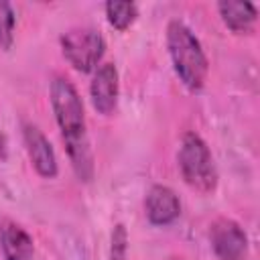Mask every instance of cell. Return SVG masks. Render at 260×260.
<instances>
[{
    "label": "cell",
    "mask_w": 260,
    "mask_h": 260,
    "mask_svg": "<svg viewBox=\"0 0 260 260\" xmlns=\"http://www.w3.org/2000/svg\"><path fill=\"white\" fill-rule=\"evenodd\" d=\"M69 158H71V167L75 171V175L81 181H89L93 177V158H91V150L87 144V136L81 138H73V140H65Z\"/></svg>",
    "instance_id": "cell-11"
},
{
    "label": "cell",
    "mask_w": 260,
    "mask_h": 260,
    "mask_svg": "<svg viewBox=\"0 0 260 260\" xmlns=\"http://www.w3.org/2000/svg\"><path fill=\"white\" fill-rule=\"evenodd\" d=\"M91 106L98 114L110 116L118 102V71L114 63H104L95 69L91 85H89Z\"/></svg>",
    "instance_id": "cell-6"
},
{
    "label": "cell",
    "mask_w": 260,
    "mask_h": 260,
    "mask_svg": "<svg viewBox=\"0 0 260 260\" xmlns=\"http://www.w3.org/2000/svg\"><path fill=\"white\" fill-rule=\"evenodd\" d=\"M209 240L213 252L221 260H242L248 250V238L240 223L228 217H219L209 228Z\"/></svg>",
    "instance_id": "cell-5"
},
{
    "label": "cell",
    "mask_w": 260,
    "mask_h": 260,
    "mask_svg": "<svg viewBox=\"0 0 260 260\" xmlns=\"http://www.w3.org/2000/svg\"><path fill=\"white\" fill-rule=\"evenodd\" d=\"M24 146L35 171L45 179H53L57 175V158L51 142L35 124H24Z\"/></svg>",
    "instance_id": "cell-8"
},
{
    "label": "cell",
    "mask_w": 260,
    "mask_h": 260,
    "mask_svg": "<svg viewBox=\"0 0 260 260\" xmlns=\"http://www.w3.org/2000/svg\"><path fill=\"white\" fill-rule=\"evenodd\" d=\"M167 47L179 79L191 91L201 89L207 77V57L191 28L181 20H171L167 26Z\"/></svg>",
    "instance_id": "cell-1"
},
{
    "label": "cell",
    "mask_w": 260,
    "mask_h": 260,
    "mask_svg": "<svg viewBox=\"0 0 260 260\" xmlns=\"http://www.w3.org/2000/svg\"><path fill=\"white\" fill-rule=\"evenodd\" d=\"M146 217L154 225H169L181 213V201L177 193L167 185H152L144 201Z\"/></svg>",
    "instance_id": "cell-7"
},
{
    "label": "cell",
    "mask_w": 260,
    "mask_h": 260,
    "mask_svg": "<svg viewBox=\"0 0 260 260\" xmlns=\"http://www.w3.org/2000/svg\"><path fill=\"white\" fill-rule=\"evenodd\" d=\"M217 10L221 14V20L225 22L228 28L234 32H250L256 24V8L252 2H242V0H223L217 4Z\"/></svg>",
    "instance_id": "cell-10"
},
{
    "label": "cell",
    "mask_w": 260,
    "mask_h": 260,
    "mask_svg": "<svg viewBox=\"0 0 260 260\" xmlns=\"http://www.w3.org/2000/svg\"><path fill=\"white\" fill-rule=\"evenodd\" d=\"M51 106L55 112V120L61 128L63 140H73L85 136V114L81 98L75 85L67 79L57 75L51 81Z\"/></svg>",
    "instance_id": "cell-3"
},
{
    "label": "cell",
    "mask_w": 260,
    "mask_h": 260,
    "mask_svg": "<svg viewBox=\"0 0 260 260\" xmlns=\"http://www.w3.org/2000/svg\"><path fill=\"white\" fill-rule=\"evenodd\" d=\"M179 169L189 187L201 193H211L217 185L213 156L205 140L195 132H185L179 146Z\"/></svg>",
    "instance_id": "cell-2"
},
{
    "label": "cell",
    "mask_w": 260,
    "mask_h": 260,
    "mask_svg": "<svg viewBox=\"0 0 260 260\" xmlns=\"http://www.w3.org/2000/svg\"><path fill=\"white\" fill-rule=\"evenodd\" d=\"M14 37V10L6 0H0V49H8Z\"/></svg>",
    "instance_id": "cell-13"
},
{
    "label": "cell",
    "mask_w": 260,
    "mask_h": 260,
    "mask_svg": "<svg viewBox=\"0 0 260 260\" xmlns=\"http://www.w3.org/2000/svg\"><path fill=\"white\" fill-rule=\"evenodd\" d=\"M128 256V234L122 223H118L112 232V246H110V260H126Z\"/></svg>",
    "instance_id": "cell-14"
},
{
    "label": "cell",
    "mask_w": 260,
    "mask_h": 260,
    "mask_svg": "<svg viewBox=\"0 0 260 260\" xmlns=\"http://www.w3.org/2000/svg\"><path fill=\"white\" fill-rule=\"evenodd\" d=\"M106 16L114 28L126 30L136 20L138 10L134 2H106Z\"/></svg>",
    "instance_id": "cell-12"
},
{
    "label": "cell",
    "mask_w": 260,
    "mask_h": 260,
    "mask_svg": "<svg viewBox=\"0 0 260 260\" xmlns=\"http://www.w3.org/2000/svg\"><path fill=\"white\" fill-rule=\"evenodd\" d=\"M0 248L6 260H32V238L12 219H0Z\"/></svg>",
    "instance_id": "cell-9"
},
{
    "label": "cell",
    "mask_w": 260,
    "mask_h": 260,
    "mask_svg": "<svg viewBox=\"0 0 260 260\" xmlns=\"http://www.w3.org/2000/svg\"><path fill=\"white\" fill-rule=\"evenodd\" d=\"M61 49L65 59L73 65V69L81 73H89L102 61L106 43L100 30L91 26H77L61 37Z\"/></svg>",
    "instance_id": "cell-4"
},
{
    "label": "cell",
    "mask_w": 260,
    "mask_h": 260,
    "mask_svg": "<svg viewBox=\"0 0 260 260\" xmlns=\"http://www.w3.org/2000/svg\"><path fill=\"white\" fill-rule=\"evenodd\" d=\"M0 158H6V138L0 132Z\"/></svg>",
    "instance_id": "cell-15"
}]
</instances>
